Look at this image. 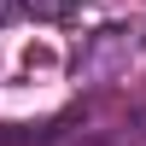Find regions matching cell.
<instances>
[{"instance_id":"3","label":"cell","mask_w":146,"mask_h":146,"mask_svg":"<svg viewBox=\"0 0 146 146\" xmlns=\"http://www.w3.org/2000/svg\"><path fill=\"white\" fill-rule=\"evenodd\" d=\"M135 129H140V140H146V111H135Z\"/></svg>"},{"instance_id":"4","label":"cell","mask_w":146,"mask_h":146,"mask_svg":"<svg viewBox=\"0 0 146 146\" xmlns=\"http://www.w3.org/2000/svg\"><path fill=\"white\" fill-rule=\"evenodd\" d=\"M12 6H18V0H0V18H6V12H12Z\"/></svg>"},{"instance_id":"1","label":"cell","mask_w":146,"mask_h":146,"mask_svg":"<svg viewBox=\"0 0 146 146\" xmlns=\"http://www.w3.org/2000/svg\"><path fill=\"white\" fill-rule=\"evenodd\" d=\"M135 47H140V35L123 29V23H117V29H100V35L88 41V53H76V76H82V82H105V76H117V70L135 58Z\"/></svg>"},{"instance_id":"2","label":"cell","mask_w":146,"mask_h":146,"mask_svg":"<svg viewBox=\"0 0 146 146\" xmlns=\"http://www.w3.org/2000/svg\"><path fill=\"white\" fill-rule=\"evenodd\" d=\"M18 6L35 18H76V0H18Z\"/></svg>"}]
</instances>
